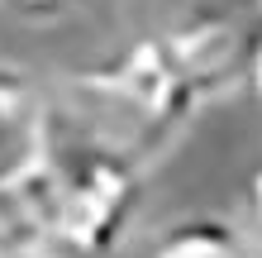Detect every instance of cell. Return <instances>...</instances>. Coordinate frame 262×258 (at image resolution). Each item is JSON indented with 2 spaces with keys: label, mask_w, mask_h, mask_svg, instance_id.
Here are the masks:
<instances>
[{
  "label": "cell",
  "mask_w": 262,
  "mask_h": 258,
  "mask_svg": "<svg viewBox=\"0 0 262 258\" xmlns=\"http://www.w3.org/2000/svg\"><path fill=\"white\" fill-rule=\"evenodd\" d=\"M48 101L53 134L105 144L143 168H158V158H167V148L205 110L195 82L152 34H138L119 57L62 72L48 82Z\"/></svg>",
  "instance_id": "6da1fadb"
},
{
  "label": "cell",
  "mask_w": 262,
  "mask_h": 258,
  "mask_svg": "<svg viewBox=\"0 0 262 258\" xmlns=\"http://www.w3.org/2000/svg\"><path fill=\"white\" fill-rule=\"evenodd\" d=\"M148 168L91 139L53 134L43 168L14 191L29 239L76 258H110L129 244L143 210Z\"/></svg>",
  "instance_id": "7a4b0ae2"
},
{
  "label": "cell",
  "mask_w": 262,
  "mask_h": 258,
  "mask_svg": "<svg viewBox=\"0 0 262 258\" xmlns=\"http://www.w3.org/2000/svg\"><path fill=\"white\" fill-rule=\"evenodd\" d=\"M148 29L172 53V63L210 101L243 91L253 34L262 24V0H143Z\"/></svg>",
  "instance_id": "3957f363"
},
{
  "label": "cell",
  "mask_w": 262,
  "mask_h": 258,
  "mask_svg": "<svg viewBox=\"0 0 262 258\" xmlns=\"http://www.w3.org/2000/svg\"><path fill=\"white\" fill-rule=\"evenodd\" d=\"M53 148L48 82L19 63H0V196L19 191Z\"/></svg>",
  "instance_id": "277c9868"
},
{
  "label": "cell",
  "mask_w": 262,
  "mask_h": 258,
  "mask_svg": "<svg viewBox=\"0 0 262 258\" xmlns=\"http://www.w3.org/2000/svg\"><path fill=\"white\" fill-rule=\"evenodd\" d=\"M143 258H253V249H248V239H243L238 220L181 215V220H167L162 230L148 239Z\"/></svg>",
  "instance_id": "5b68a950"
},
{
  "label": "cell",
  "mask_w": 262,
  "mask_h": 258,
  "mask_svg": "<svg viewBox=\"0 0 262 258\" xmlns=\"http://www.w3.org/2000/svg\"><path fill=\"white\" fill-rule=\"evenodd\" d=\"M238 230L248 239L253 258H262V168H253L248 187H243V215H238Z\"/></svg>",
  "instance_id": "8992f818"
},
{
  "label": "cell",
  "mask_w": 262,
  "mask_h": 258,
  "mask_svg": "<svg viewBox=\"0 0 262 258\" xmlns=\"http://www.w3.org/2000/svg\"><path fill=\"white\" fill-rule=\"evenodd\" d=\"M0 249H38L34 239H29V225L19 215V201L10 196H0Z\"/></svg>",
  "instance_id": "52a82bcc"
},
{
  "label": "cell",
  "mask_w": 262,
  "mask_h": 258,
  "mask_svg": "<svg viewBox=\"0 0 262 258\" xmlns=\"http://www.w3.org/2000/svg\"><path fill=\"white\" fill-rule=\"evenodd\" d=\"M5 10L14 14H24V19H53V14H62L72 0H0Z\"/></svg>",
  "instance_id": "ba28073f"
},
{
  "label": "cell",
  "mask_w": 262,
  "mask_h": 258,
  "mask_svg": "<svg viewBox=\"0 0 262 258\" xmlns=\"http://www.w3.org/2000/svg\"><path fill=\"white\" fill-rule=\"evenodd\" d=\"M243 91L253 101H262V24L253 34V48H248V67H243Z\"/></svg>",
  "instance_id": "9c48e42d"
},
{
  "label": "cell",
  "mask_w": 262,
  "mask_h": 258,
  "mask_svg": "<svg viewBox=\"0 0 262 258\" xmlns=\"http://www.w3.org/2000/svg\"><path fill=\"white\" fill-rule=\"evenodd\" d=\"M0 258H53L48 249H0Z\"/></svg>",
  "instance_id": "30bf717a"
}]
</instances>
